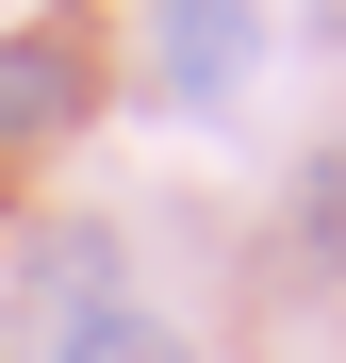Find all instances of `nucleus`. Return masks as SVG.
<instances>
[{"mask_svg": "<svg viewBox=\"0 0 346 363\" xmlns=\"http://www.w3.org/2000/svg\"><path fill=\"white\" fill-rule=\"evenodd\" d=\"M313 248H346V165H313Z\"/></svg>", "mask_w": 346, "mask_h": 363, "instance_id": "nucleus-4", "label": "nucleus"}, {"mask_svg": "<svg viewBox=\"0 0 346 363\" xmlns=\"http://www.w3.org/2000/svg\"><path fill=\"white\" fill-rule=\"evenodd\" d=\"M83 99H99V67H83V33H67V17L0 33V149H50Z\"/></svg>", "mask_w": 346, "mask_h": 363, "instance_id": "nucleus-1", "label": "nucleus"}, {"mask_svg": "<svg viewBox=\"0 0 346 363\" xmlns=\"http://www.w3.org/2000/svg\"><path fill=\"white\" fill-rule=\"evenodd\" d=\"M50 363H182V330H149L132 297H99V314H67V330H50Z\"/></svg>", "mask_w": 346, "mask_h": 363, "instance_id": "nucleus-3", "label": "nucleus"}, {"mask_svg": "<svg viewBox=\"0 0 346 363\" xmlns=\"http://www.w3.org/2000/svg\"><path fill=\"white\" fill-rule=\"evenodd\" d=\"M149 50H165V99H231L248 50H264V0H165Z\"/></svg>", "mask_w": 346, "mask_h": 363, "instance_id": "nucleus-2", "label": "nucleus"}]
</instances>
